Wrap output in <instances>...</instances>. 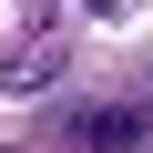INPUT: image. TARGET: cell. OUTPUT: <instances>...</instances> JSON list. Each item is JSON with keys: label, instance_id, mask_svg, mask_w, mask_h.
<instances>
[{"label": "cell", "instance_id": "cell-1", "mask_svg": "<svg viewBox=\"0 0 153 153\" xmlns=\"http://www.w3.org/2000/svg\"><path fill=\"white\" fill-rule=\"evenodd\" d=\"M61 133L82 143V153H133V143H143V112H133V102H82Z\"/></svg>", "mask_w": 153, "mask_h": 153}]
</instances>
